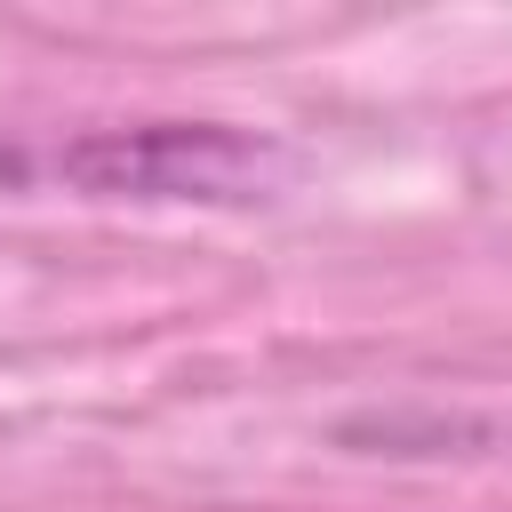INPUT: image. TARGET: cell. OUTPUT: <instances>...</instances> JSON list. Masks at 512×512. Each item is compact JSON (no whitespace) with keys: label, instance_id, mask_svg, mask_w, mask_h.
<instances>
[{"label":"cell","instance_id":"6da1fadb","mask_svg":"<svg viewBox=\"0 0 512 512\" xmlns=\"http://www.w3.org/2000/svg\"><path fill=\"white\" fill-rule=\"evenodd\" d=\"M88 192H144V200H240L256 192L280 160L272 144H248L232 128H128V136H88L56 160Z\"/></svg>","mask_w":512,"mask_h":512}]
</instances>
